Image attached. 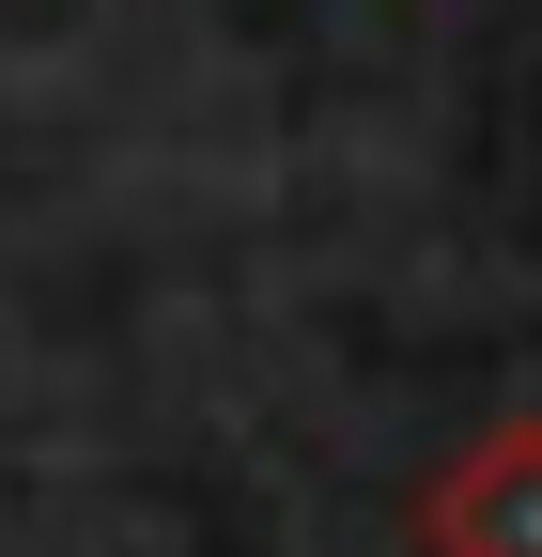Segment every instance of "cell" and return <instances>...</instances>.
Here are the masks:
<instances>
[{
    "label": "cell",
    "instance_id": "1",
    "mask_svg": "<svg viewBox=\"0 0 542 557\" xmlns=\"http://www.w3.org/2000/svg\"><path fill=\"white\" fill-rule=\"evenodd\" d=\"M419 542H434V557H542V418H496L481 449L434 465Z\"/></svg>",
    "mask_w": 542,
    "mask_h": 557
}]
</instances>
